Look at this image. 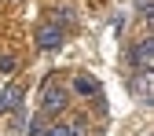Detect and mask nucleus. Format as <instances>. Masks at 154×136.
Returning <instances> with one entry per match:
<instances>
[{
  "instance_id": "nucleus-5",
  "label": "nucleus",
  "mask_w": 154,
  "mask_h": 136,
  "mask_svg": "<svg viewBox=\"0 0 154 136\" xmlns=\"http://www.w3.org/2000/svg\"><path fill=\"white\" fill-rule=\"evenodd\" d=\"M22 85H4L0 88V114H8V110H18L22 107Z\"/></svg>"
},
{
  "instance_id": "nucleus-11",
  "label": "nucleus",
  "mask_w": 154,
  "mask_h": 136,
  "mask_svg": "<svg viewBox=\"0 0 154 136\" xmlns=\"http://www.w3.org/2000/svg\"><path fill=\"white\" fill-rule=\"evenodd\" d=\"M140 15H143V18L154 15V4H150V0H140Z\"/></svg>"
},
{
  "instance_id": "nucleus-4",
  "label": "nucleus",
  "mask_w": 154,
  "mask_h": 136,
  "mask_svg": "<svg viewBox=\"0 0 154 136\" xmlns=\"http://www.w3.org/2000/svg\"><path fill=\"white\" fill-rule=\"evenodd\" d=\"M132 92H136L143 103H150L154 100V70H136L132 74Z\"/></svg>"
},
{
  "instance_id": "nucleus-1",
  "label": "nucleus",
  "mask_w": 154,
  "mask_h": 136,
  "mask_svg": "<svg viewBox=\"0 0 154 136\" xmlns=\"http://www.w3.org/2000/svg\"><path fill=\"white\" fill-rule=\"evenodd\" d=\"M66 103H70V92L51 77V81L44 85V96H41V114H44V118H55V114L66 110Z\"/></svg>"
},
{
  "instance_id": "nucleus-6",
  "label": "nucleus",
  "mask_w": 154,
  "mask_h": 136,
  "mask_svg": "<svg viewBox=\"0 0 154 136\" xmlns=\"http://www.w3.org/2000/svg\"><path fill=\"white\" fill-rule=\"evenodd\" d=\"M85 129H88V122L85 118H77V122H55V125H48L44 129V136H85Z\"/></svg>"
},
{
  "instance_id": "nucleus-8",
  "label": "nucleus",
  "mask_w": 154,
  "mask_h": 136,
  "mask_svg": "<svg viewBox=\"0 0 154 136\" xmlns=\"http://www.w3.org/2000/svg\"><path fill=\"white\" fill-rule=\"evenodd\" d=\"M51 22H55V26L66 22V26H70V22H73V11H70V8H55V11H51Z\"/></svg>"
},
{
  "instance_id": "nucleus-10",
  "label": "nucleus",
  "mask_w": 154,
  "mask_h": 136,
  "mask_svg": "<svg viewBox=\"0 0 154 136\" xmlns=\"http://www.w3.org/2000/svg\"><path fill=\"white\" fill-rule=\"evenodd\" d=\"M0 74H15V55H0Z\"/></svg>"
},
{
  "instance_id": "nucleus-3",
  "label": "nucleus",
  "mask_w": 154,
  "mask_h": 136,
  "mask_svg": "<svg viewBox=\"0 0 154 136\" xmlns=\"http://www.w3.org/2000/svg\"><path fill=\"white\" fill-rule=\"evenodd\" d=\"M63 41H66L63 26H55V22H44V26H37V48H41V52H55Z\"/></svg>"
},
{
  "instance_id": "nucleus-2",
  "label": "nucleus",
  "mask_w": 154,
  "mask_h": 136,
  "mask_svg": "<svg viewBox=\"0 0 154 136\" xmlns=\"http://www.w3.org/2000/svg\"><path fill=\"white\" fill-rule=\"evenodd\" d=\"M128 63L132 70H154V37H140L128 48Z\"/></svg>"
},
{
  "instance_id": "nucleus-7",
  "label": "nucleus",
  "mask_w": 154,
  "mask_h": 136,
  "mask_svg": "<svg viewBox=\"0 0 154 136\" xmlns=\"http://www.w3.org/2000/svg\"><path fill=\"white\" fill-rule=\"evenodd\" d=\"M73 88H77V92H81V96H99V85H95V81H92V77H85V74H81V77H77V81H73Z\"/></svg>"
},
{
  "instance_id": "nucleus-9",
  "label": "nucleus",
  "mask_w": 154,
  "mask_h": 136,
  "mask_svg": "<svg viewBox=\"0 0 154 136\" xmlns=\"http://www.w3.org/2000/svg\"><path fill=\"white\" fill-rule=\"evenodd\" d=\"M44 129H48L44 125V114H37V118L29 122V136H44Z\"/></svg>"
}]
</instances>
